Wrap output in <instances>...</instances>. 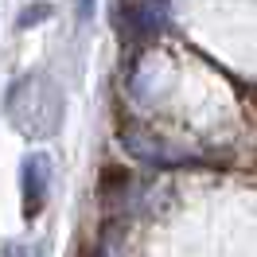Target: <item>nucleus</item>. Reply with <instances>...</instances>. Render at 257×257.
Returning a JSON list of instances; mask_svg holds the SVG:
<instances>
[{
    "mask_svg": "<svg viewBox=\"0 0 257 257\" xmlns=\"http://www.w3.org/2000/svg\"><path fill=\"white\" fill-rule=\"evenodd\" d=\"M8 121L24 137H51L63 125V94L43 74H24L8 86Z\"/></svg>",
    "mask_w": 257,
    "mask_h": 257,
    "instance_id": "obj_1",
    "label": "nucleus"
},
{
    "mask_svg": "<svg viewBox=\"0 0 257 257\" xmlns=\"http://www.w3.org/2000/svg\"><path fill=\"white\" fill-rule=\"evenodd\" d=\"M20 191H24V214L39 218L47 207V191H51V160L47 156H28L24 172H20Z\"/></svg>",
    "mask_w": 257,
    "mask_h": 257,
    "instance_id": "obj_2",
    "label": "nucleus"
},
{
    "mask_svg": "<svg viewBox=\"0 0 257 257\" xmlns=\"http://www.w3.org/2000/svg\"><path fill=\"white\" fill-rule=\"evenodd\" d=\"M47 16H51V4H32L28 12H20L16 28H32V24H39V20H47Z\"/></svg>",
    "mask_w": 257,
    "mask_h": 257,
    "instance_id": "obj_3",
    "label": "nucleus"
},
{
    "mask_svg": "<svg viewBox=\"0 0 257 257\" xmlns=\"http://www.w3.org/2000/svg\"><path fill=\"white\" fill-rule=\"evenodd\" d=\"M4 253H8V257H39V245H24V241H12Z\"/></svg>",
    "mask_w": 257,
    "mask_h": 257,
    "instance_id": "obj_4",
    "label": "nucleus"
},
{
    "mask_svg": "<svg viewBox=\"0 0 257 257\" xmlns=\"http://www.w3.org/2000/svg\"><path fill=\"white\" fill-rule=\"evenodd\" d=\"M78 16H82V20L94 16V0H78Z\"/></svg>",
    "mask_w": 257,
    "mask_h": 257,
    "instance_id": "obj_5",
    "label": "nucleus"
}]
</instances>
